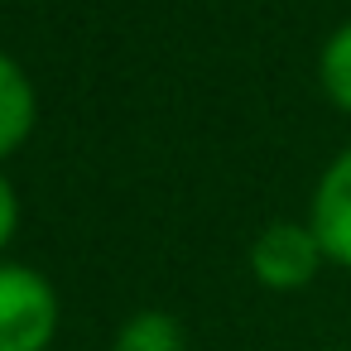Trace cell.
I'll return each mask as SVG.
<instances>
[{"instance_id": "1", "label": "cell", "mask_w": 351, "mask_h": 351, "mask_svg": "<svg viewBox=\"0 0 351 351\" xmlns=\"http://www.w3.org/2000/svg\"><path fill=\"white\" fill-rule=\"evenodd\" d=\"M63 322L58 289L44 269L0 260V351H49Z\"/></svg>"}, {"instance_id": "2", "label": "cell", "mask_w": 351, "mask_h": 351, "mask_svg": "<svg viewBox=\"0 0 351 351\" xmlns=\"http://www.w3.org/2000/svg\"><path fill=\"white\" fill-rule=\"evenodd\" d=\"M327 265V250L317 241V231L303 221H269L255 241H250V274L255 284H265L269 293H298L317 279V269Z\"/></svg>"}, {"instance_id": "3", "label": "cell", "mask_w": 351, "mask_h": 351, "mask_svg": "<svg viewBox=\"0 0 351 351\" xmlns=\"http://www.w3.org/2000/svg\"><path fill=\"white\" fill-rule=\"evenodd\" d=\"M308 226L317 231L327 265L351 269V145L322 169L313 202H308Z\"/></svg>"}, {"instance_id": "4", "label": "cell", "mask_w": 351, "mask_h": 351, "mask_svg": "<svg viewBox=\"0 0 351 351\" xmlns=\"http://www.w3.org/2000/svg\"><path fill=\"white\" fill-rule=\"evenodd\" d=\"M39 125V92H34V77L25 73V63L15 53L0 49V164L15 159L29 135Z\"/></svg>"}, {"instance_id": "5", "label": "cell", "mask_w": 351, "mask_h": 351, "mask_svg": "<svg viewBox=\"0 0 351 351\" xmlns=\"http://www.w3.org/2000/svg\"><path fill=\"white\" fill-rule=\"evenodd\" d=\"M111 351H188V327L164 308H140L121 322Z\"/></svg>"}, {"instance_id": "6", "label": "cell", "mask_w": 351, "mask_h": 351, "mask_svg": "<svg viewBox=\"0 0 351 351\" xmlns=\"http://www.w3.org/2000/svg\"><path fill=\"white\" fill-rule=\"evenodd\" d=\"M317 82H322V97L341 116H351V20H341L322 39V49H317Z\"/></svg>"}, {"instance_id": "7", "label": "cell", "mask_w": 351, "mask_h": 351, "mask_svg": "<svg viewBox=\"0 0 351 351\" xmlns=\"http://www.w3.org/2000/svg\"><path fill=\"white\" fill-rule=\"evenodd\" d=\"M15 231H20V193H15V183H10V173L0 169V255L10 250V241H15Z\"/></svg>"}]
</instances>
